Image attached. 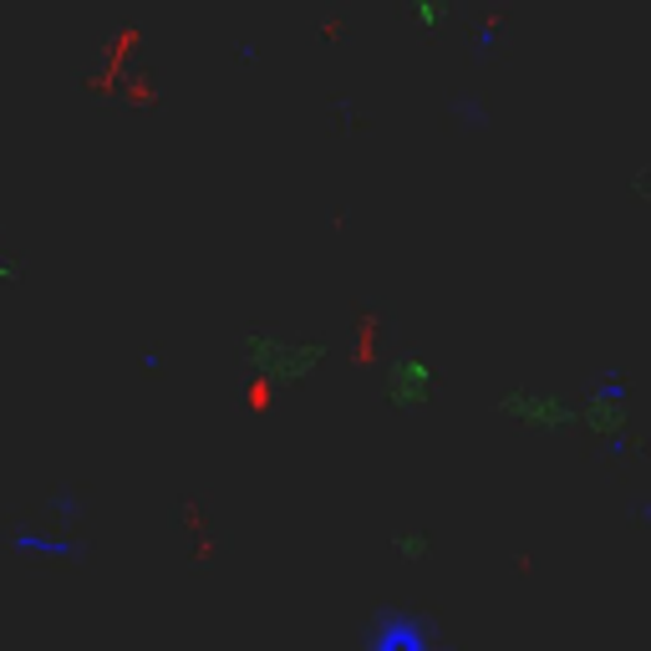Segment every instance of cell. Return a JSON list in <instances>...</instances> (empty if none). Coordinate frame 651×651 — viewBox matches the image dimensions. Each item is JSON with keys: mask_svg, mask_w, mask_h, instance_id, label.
Segmentation results:
<instances>
[{"mask_svg": "<svg viewBox=\"0 0 651 651\" xmlns=\"http://www.w3.org/2000/svg\"><path fill=\"white\" fill-rule=\"evenodd\" d=\"M250 351L265 372H280V377H301V372H311V361H321V346L295 351V346H275V341H250Z\"/></svg>", "mask_w": 651, "mask_h": 651, "instance_id": "6da1fadb", "label": "cell"}, {"mask_svg": "<svg viewBox=\"0 0 651 651\" xmlns=\"http://www.w3.org/2000/svg\"><path fill=\"white\" fill-rule=\"evenodd\" d=\"M504 412H519V417H530V423H540V427H565V423H575V412L565 408V402H555V398H524V392L504 398Z\"/></svg>", "mask_w": 651, "mask_h": 651, "instance_id": "7a4b0ae2", "label": "cell"}, {"mask_svg": "<svg viewBox=\"0 0 651 651\" xmlns=\"http://www.w3.org/2000/svg\"><path fill=\"white\" fill-rule=\"evenodd\" d=\"M377 651H423V631H417L408 616H398V621L382 631V647Z\"/></svg>", "mask_w": 651, "mask_h": 651, "instance_id": "3957f363", "label": "cell"}, {"mask_svg": "<svg viewBox=\"0 0 651 651\" xmlns=\"http://www.w3.org/2000/svg\"><path fill=\"white\" fill-rule=\"evenodd\" d=\"M423 382H427V367L423 361H398V372H392V398L402 402V392L412 398H423Z\"/></svg>", "mask_w": 651, "mask_h": 651, "instance_id": "277c9868", "label": "cell"}, {"mask_svg": "<svg viewBox=\"0 0 651 651\" xmlns=\"http://www.w3.org/2000/svg\"><path fill=\"white\" fill-rule=\"evenodd\" d=\"M412 6H417V15H423L427 26H438V21H443V11L433 6V0H412Z\"/></svg>", "mask_w": 651, "mask_h": 651, "instance_id": "5b68a950", "label": "cell"}, {"mask_svg": "<svg viewBox=\"0 0 651 651\" xmlns=\"http://www.w3.org/2000/svg\"><path fill=\"white\" fill-rule=\"evenodd\" d=\"M15 275V265H0V280H11Z\"/></svg>", "mask_w": 651, "mask_h": 651, "instance_id": "8992f818", "label": "cell"}]
</instances>
